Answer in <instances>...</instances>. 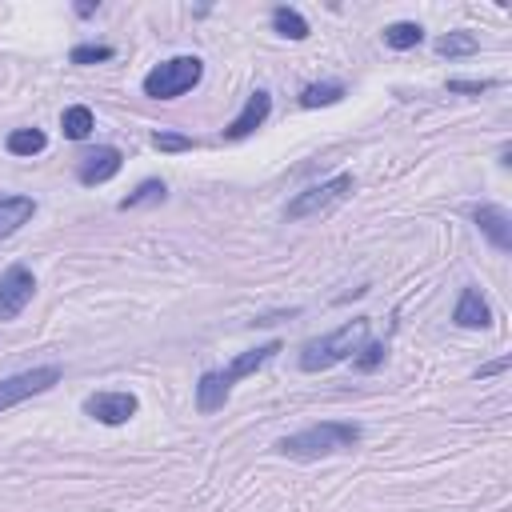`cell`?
Instances as JSON below:
<instances>
[{
	"label": "cell",
	"mask_w": 512,
	"mask_h": 512,
	"mask_svg": "<svg viewBox=\"0 0 512 512\" xmlns=\"http://www.w3.org/2000/svg\"><path fill=\"white\" fill-rule=\"evenodd\" d=\"M344 96H348L344 80H316L300 88V108H328V104H340Z\"/></svg>",
	"instance_id": "e0dca14e"
},
{
	"label": "cell",
	"mask_w": 512,
	"mask_h": 512,
	"mask_svg": "<svg viewBox=\"0 0 512 512\" xmlns=\"http://www.w3.org/2000/svg\"><path fill=\"white\" fill-rule=\"evenodd\" d=\"M200 80H204V60H200V56H168V60H160L156 68L144 72L140 88H144V96H152V100H176V96L192 92Z\"/></svg>",
	"instance_id": "3957f363"
},
{
	"label": "cell",
	"mask_w": 512,
	"mask_h": 512,
	"mask_svg": "<svg viewBox=\"0 0 512 512\" xmlns=\"http://www.w3.org/2000/svg\"><path fill=\"white\" fill-rule=\"evenodd\" d=\"M352 192H356V176H352V172H336L332 180H320V184L296 192V196L288 200V208H284V220H308V216H320V212L344 204Z\"/></svg>",
	"instance_id": "277c9868"
},
{
	"label": "cell",
	"mask_w": 512,
	"mask_h": 512,
	"mask_svg": "<svg viewBox=\"0 0 512 512\" xmlns=\"http://www.w3.org/2000/svg\"><path fill=\"white\" fill-rule=\"evenodd\" d=\"M36 216V200L24 192H0V240H8L12 232H20L28 220Z\"/></svg>",
	"instance_id": "4fadbf2b"
},
{
	"label": "cell",
	"mask_w": 512,
	"mask_h": 512,
	"mask_svg": "<svg viewBox=\"0 0 512 512\" xmlns=\"http://www.w3.org/2000/svg\"><path fill=\"white\" fill-rule=\"evenodd\" d=\"M284 344L280 340H268V344H260V348H248V352H236L232 360H228V368H216V376H220V384L232 392V384H240L244 376H252V372H260L276 352H280Z\"/></svg>",
	"instance_id": "8fae6325"
},
{
	"label": "cell",
	"mask_w": 512,
	"mask_h": 512,
	"mask_svg": "<svg viewBox=\"0 0 512 512\" xmlns=\"http://www.w3.org/2000/svg\"><path fill=\"white\" fill-rule=\"evenodd\" d=\"M384 44L392 48V52H408V48H416L420 40H424V28L416 24V20H392V24H384Z\"/></svg>",
	"instance_id": "d6986e66"
},
{
	"label": "cell",
	"mask_w": 512,
	"mask_h": 512,
	"mask_svg": "<svg viewBox=\"0 0 512 512\" xmlns=\"http://www.w3.org/2000/svg\"><path fill=\"white\" fill-rule=\"evenodd\" d=\"M384 364V344L380 340H364L360 348H356V356H352V368L356 372H376Z\"/></svg>",
	"instance_id": "603a6c76"
},
{
	"label": "cell",
	"mask_w": 512,
	"mask_h": 512,
	"mask_svg": "<svg viewBox=\"0 0 512 512\" xmlns=\"http://www.w3.org/2000/svg\"><path fill=\"white\" fill-rule=\"evenodd\" d=\"M452 324L456 328H492V308H488V300L480 296L476 284L460 288L456 308H452Z\"/></svg>",
	"instance_id": "7c38bea8"
},
{
	"label": "cell",
	"mask_w": 512,
	"mask_h": 512,
	"mask_svg": "<svg viewBox=\"0 0 512 512\" xmlns=\"http://www.w3.org/2000/svg\"><path fill=\"white\" fill-rule=\"evenodd\" d=\"M268 20H272V32L284 36V40H308V36H312L308 20H304L300 8H292V4H276Z\"/></svg>",
	"instance_id": "5bb4252c"
},
{
	"label": "cell",
	"mask_w": 512,
	"mask_h": 512,
	"mask_svg": "<svg viewBox=\"0 0 512 512\" xmlns=\"http://www.w3.org/2000/svg\"><path fill=\"white\" fill-rule=\"evenodd\" d=\"M4 148H8L12 156H40V152L48 148V136H44L40 128H12V132L4 136Z\"/></svg>",
	"instance_id": "44dd1931"
},
{
	"label": "cell",
	"mask_w": 512,
	"mask_h": 512,
	"mask_svg": "<svg viewBox=\"0 0 512 512\" xmlns=\"http://www.w3.org/2000/svg\"><path fill=\"white\" fill-rule=\"evenodd\" d=\"M120 168H124V152L116 144H96L76 160V180L84 188H96V184H108Z\"/></svg>",
	"instance_id": "ba28073f"
},
{
	"label": "cell",
	"mask_w": 512,
	"mask_h": 512,
	"mask_svg": "<svg viewBox=\"0 0 512 512\" xmlns=\"http://www.w3.org/2000/svg\"><path fill=\"white\" fill-rule=\"evenodd\" d=\"M92 128H96V116H92L88 104H68V108L60 112V132H64L68 140H88Z\"/></svg>",
	"instance_id": "ac0fdd59"
},
{
	"label": "cell",
	"mask_w": 512,
	"mask_h": 512,
	"mask_svg": "<svg viewBox=\"0 0 512 512\" xmlns=\"http://www.w3.org/2000/svg\"><path fill=\"white\" fill-rule=\"evenodd\" d=\"M80 408H84V416H92L96 424L120 428V424H128V420L140 412V400H136V392H128V388H100V392L84 396Z\"/></svg>",
	"instance_id": "8992f818"
},
{
	"label": "cell",
	"mask_w": 512,
	"mask_h": 512,
	"mask_svg": "<svg viewBox=\"0 0 512 512\" xmlns=\"http://www.w3.org/2000/svg\"><path fill=\"white\" fill-rule=\"evenodd\" d=\"M364 340H368V316H356V320H348V324H340V328H332L324 336L304 340L296 364L304 372H324V368H332L340 360H352Z\"/></svg>",
	"instance_id": "7a4b0ae2"
},
{
	"label": "cell",
	"mask_w": 512,
	"mask_h": 512,
	"mask_svg": "<svg viewBox=\"0 0 512 512\" xmlns=\"http://www.w3.org/2000/svg\"><path fill=\"white\" fill-rule=\"evenodd\" d=\"M268 116H272V96H268V88L248 92L244 108L224 124V140H248V136H252Z\"/></svg>",
	"instance_id": "9c48e42d"
},
{
	"label": "cell",
	"mask_w": 512,
	"mask_h": 512,
	"mask_svg": "<svg viewBox=\"0 0 512 512\" xmlns=\"http://www.w3.org/2000/svg\"><path fill=\"white\" fill-rule=\"evenodd\" d=\"M512 364V356H500V360H488V364H480L476 368V376H496V372H504Z\"/></svg>",
	"instance_id": "484cf974"
},
{
	"label": "cell",
	"mask_w": 512,
	"mask_h": 512,
	"mask_svg": "<svg viewBox=\"0 0 512 512\" xmlns=\"http://www.w3.org/2000/svg\"><path fill=\"white\" fill-rule=\"evenodd\" d=\"M36 296V276L28 264H8L0 272V320H16Z\"/></svg>",
	"instance_id": "52a82bcc"
},
{
	"label": "cell",
	"mask_w": 512,
	"mask_h": 512,
	"mask_svg": "<svg viewBox=\"0 0 512 512\" xmlns=\"http://www.w3.org/2000/svg\"><path fill=\"white\" fill-rule=\"evenodd\" d=\"M92 12H96V4H88V0H84V4H76V16H92Z\"/></svg>",
	"instance_id": "4316f807"
},
{
	"label": "cell",
	"mask_w": 512,
	"mask_h": 512,
	"mask_svg": "<svg viewBox=\"0 0 512 512\" xmlns=\"http://www.w3.org/2000/svg\"><path fill=\"white\" fill-rule=\"evenodd\" d=\"M152 148L156 152H192L196 140L192 136H180V132H152Z\"/></svg>",
	"instance_id": "cb8c5ba5"
},
{
	"label": "cell",
	"mask_w": 512,
	"mask_h": 512,
	"mask_svg": "<svg viewBox=\"0 0 512 512\" xmlns=\"http://www.w3.org/2000/svg\"><path fill=\"white\" fill-rule=\"evenodd\" d=\"M488 88H496V80H448V92L456 96H480Z\"/></svg>",
	"instance_id": "d4e9b609"
},
{
	"label": "cell",
	"mask_w": 512,
	"mask_h": 512,
	"mask_svg": "<svg viewBox=\"0 0 512 512\" xmlns=\"http://www.w3.org/2000/svg\"><path fill=\"white\" fill-rule=\"evenodd\" d=\"M164 196H168V184H164L160 176H148V180H140L116 208H120V212H132V208H144V204H160Z\"/></svg>",
	"instance_id": "ffe728a7"
},
{
	"label": "cell",
	"mask_w": 512,
	"mask_h": 512,
	"mask_svg": "<svg viewBox=\"0 0 512 512\" xmlns=\"http://www.w3.org/2000/svg\"><path fill=\"white\" fill-rule=\"evenodd\" d=\"M472 224L480 228V236L496 248V252H512V216L500 204H476L472 208Z\"/></svg>",
	"instance_id": "30bf717a"
},
{
	"label": "cell",
	"mask_w": 512,
	"mask_h": 512,
	"mask_svg": "<svg viewBox=\"0 0 512 512\" xmlns=\"http://www.w3.org/2000/svg\"><path fill=\"white\" fill-rule=\"evenodd\" d=\"M116 56V48L112 44H96V40H84V44H76L72 52H68V64H80V68H88V64H108Z\"/></svg>",
	"instance_id": "7402d4cb"
},
{
	"label": "cell",
	"mask_w": 512,
	"mask_h": 512,
	"mask_svg": "<svg viewBox=\"0 0 512 512\" xmlns=\"http://www.w3.org/2000/svg\"><path fill=\"white\" fill-rule=\"evenodd\" d=\"M436 56H444V60H460V56H472V52H480V36L476 32H468V28H456V32H444V36H436Z\"/></svg>",
	"instance_id": "2e32d148"
},
{
	"label": "cell",
	"mask_w": 512,
	"mask_h": 512,
	"mask_svg": "<svg viewBox=\"0 0 512 512\" xmlns=\"http://www.w3.org/2000/svg\"><path fill=\"white\" fill-rule=\"evenodd\" d=\"M360 440H364V428L356 420H320V424H308L292 436H280L276 452L292 456V460H320V456L352 452Z\"/></svg>",
	"instance_id": "6da1fadb"
},
{
	"label": "cell",
	"mask_w": 512,
	"mask_h": 512,
	"mask_svg": "<svg viewBox=\"0 0 512 512\" xmlns=\"http://www.w3.org/2000/svg\"><path fill=\"white\" fill-rule=\"evenodd\" d=\"M224 404H228V388L220 384L216 368L200 372V380H196V408H200L204 416H212V412H220Z\"/></svg>",
	"instance_id": "9a60e30c"
},
{
	"label": "cell",
	"mask_w": 512,
	"mask_h": 512,
	"mask_svg": "<svg viewBox=\"0 0 512 512\" xmlns=\"http://www.w3.org/2000/svg\"><path fill=\"white\" fill-rule=\"evenodd\" d=\"M64 376L60 364H36V368H24V372H12L0 380V412L32 400V396H44L48 388H56Z\"/></svg>",
	"instance_id": "5b68a950"
}]
</instances>
